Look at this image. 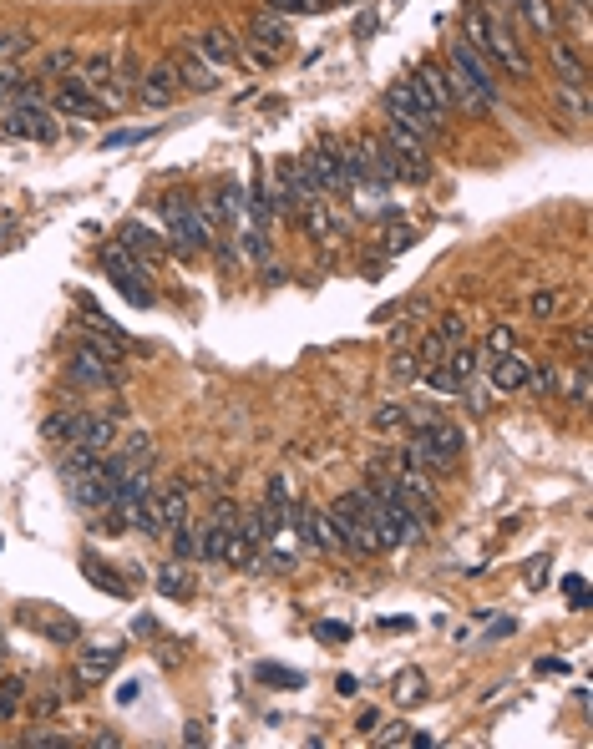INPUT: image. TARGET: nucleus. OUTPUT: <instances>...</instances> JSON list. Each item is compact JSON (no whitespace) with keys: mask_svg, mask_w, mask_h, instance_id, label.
<instances>
[{"mask_svg":"<svg viewBox=\"0 0 593 749\" xmlns=\"http://www.w3.org/2000/svg\"><path fill=\"white\" fill-rule=\"evenodd\" d=\"M325 512H330V522H335V532H340V547H355V552H365V557L381 552L376 527H370V512H365V496H360V491L335 496Z\"/></svg>","mask_w":593,"mask_h":749,"instance_id":"nucleus-4","label":"nucleus"},{"mask_svg":"<svg viewBox=\"0 0 593 749\" xmlns=\"http://www.w3.org/2000/svg\"><path fill=\"white\" fill-rule=\"evenodd\" d=\"M259 537L254 532H244V527H234L229 532V542H224V567H239V572H254L259 567Z\"/></svg>","mask_w":593,"mask_h":749,"instance_id":"nucleus-21","label":"nucleus"},{"mask_svg":"<svg viewBox=\"0 0 593 749\" xmlns=\"http://www.w3.org/2000/svg\"><path fill=\"white\" fill-rule=\"evenodd\" d=\"M168 542H173V557H178V562H198V527L178 522V527L168 532Z\"/></svg>","mask_w":593,"mask_h":749,"instance_id":"nucleus-35","label":"nucleus"},{"mask_svg":"<svg viewBox=\"0 0 593 749\" xmlns=\"http://www.w3.org/2000/svg\"><path fill=\"white\" fill-rule=\"evenodd\" d=\"M244 248H239V259H254V264H269V238L259 233V228H249L244 238H239Z\"/></svg>","mask_w":593,"mask_h":749,"instance_id":"nucleus-39","label":"nucleus"},{"mask_svg":"<svg viewBox=\"0 0 593 749\" xmlns=\"http://www.w3.org/2000/svg\"><path fill=\"white\" fill-rule=\"evenodd\" d=\"M122 71V56L117 51H92L87 61H82V81L87 87H97V81H107V76H117Z\"/></svg>","mask_w":593,"mask_h":749,"instance_id":"nucleus-30","label":"nucleus"},{"mask_svg":"<svg viewBox=\"0 0 593 749\" xmlns=\"http://www.w3.org/2000/svg\"><path fill=\"white\" fill-rule=\"evenodd\" d=\"M178 92H183V87H178L173 66H147V71L137 76V92H132V97H137L142 107H158V112H163V107L178 102Z\"/></svg>","mask_w":593,"mask_h":749,"instance_id":"nucleus-12","label":"nucleus"},{"mask_svg":"<svg viewBox=\"0 0 593 749\" xmlns=\"http://www.w3.org/2000/svg\"><path fill=\"white\" fill-rule=\"evenodd\" d=\"M269 16H310V11H325V0H264Z\"/></svg>","mask_w":593,"mask_h":749,"instance_id":"nucleus-38","label":"nucleus"},{"mask_svg":"<svg viewBox=\"0 0 593 749\" xmlns=\"http://www.w3.org/2000/svg\"><path fill=\"white\" fill-rule=\"evenodd\" d=\"M147 132H153V127H137V132H112V137H107L102 147H132V142H142Z\"/></svg>","mask_w":593,"mask_h":749,"instance_id":"nucleus-46","label":"nucleus"},{"mask_svg":"<svg viewBox=\"0 0 593 749\" xmlns=\"http://www.w3.org/2000/svg\"><path fill=\"white\" fill-rule=\"evenodd\" d=\"M122 254H127V259H147V264H158V259L168 254V248H163V238H158V233H147L142 223H127V228H122Z\"/></svg>","mask_w":593,"mask_h":749,"instance_id":"nucleus-20","label":"nucleus"},{"mask_svg":"<svg viewBox=\"0 0 593 749\" xmlns=\"http://www.w3.org/2000/svg\"><path fill=\"white\" fill-rule=\"evenodd\" d=\"M208 522H218V527H229V532H234V527L244 522V512H239V502H229V496H218V507H213V517H208Z\"/></svg>","mask_w":593,"mask_h":749,"instance_id":"nucleus-44","label":"nucleus"},{"mask_svg":"<svg viewBox=\"0 0 593 749\" xmlns=\"http://www.w3.org/2000/svg\"><path fill=\"white\" fill-rule=\"evenodd\" d=\"M512 633H517V623H512V618H502V623H492V633H487V638H512Z\"/></svg>","mask_w":593,"mask_h":749,"instance_id":"nucleus-53","label":"nucleus"},{"mask_svg":"<svg viewBox=\"0 0 593 749\" xmlns=\"http://www.w3.org/2000/svg\"><path fill=\"white\" fill-rule=\"evenodd\" d=\"M224 542H229V527L203 522L198 527V562H224Z\"/></svg>","mask_w":593,"mask_h":749,"instance_id":"nucleus-29","label":"nucleus"},{"mask_svg":"<svg viewBox=\"0 0 593 749\" xmlns=\"http://www.w3.org/2000/svg\"><path fill=\"white\" fill-rule=\"evenodd\" d=\"M112 451H117L127 466H153V456H158V451H153V436H147V431H132V436L117 441Z\"/></svg>","mask_w":593,"mask_h":749,"instance_id":"nucleus-27","label":"nucleus"},{"mask_svg":"<svg viewBox=\"0 0 593 749\" xmlns=\"http://www.w3.org/2000/svg\"><path fill=\"white\" fill-rule=\"evenodd\" d=\"M193 51L208 61V66H234L239 56H244V46H239V36L234 31H224V26H213V31H203L198 41H193Z\"/></svg>","mask_w":593,"mask_h":749,"instance_id":"nucleus-17","label":"nucleus"},{"mask_svg":"<svg viewBox=\"0 0 593 749\" xmlns=\"http://www.w3.org/2000/svg\"><path fill=\"white\" fill-rule=\"evenodd\" d=\"M6 122V132L11 137H31V142H56L61 137V122H56V112L51 107H41V87H16V102H11V112L0 117Z\"/></svg>","mask_w":593,"mask_h":749,"instance_id":"nucleus-5","label":"nucleus"},{"mask_svg":"<svg viewBox=\"0 0 593 749\" xmlns=\"http://www.w3.org/2000/svg\"><path fill=\"white\" fill-rule=\"evenodd\" d=\"M294 502H300V496H294V481H289V476H269V486H264V507L279 512V517H289Z\"/></svg>","mask_w":593,"mask_h":749,"instance_id":"nucleus-33","label":"nucleus"},{"mask_svg":"<svg viewBox=\"0 0 593 749\" xmlns=\"http://www.w3.org/2000/svg\"><path fill=\"white\" fill-rule=\"evenodd\" d=\"M386 370H391V380H396V385H411V380L421 375V360L401 350V355H391V365H386Z\"/></svg>","mask_w":593,"mask_h":749,"instance_id":"nucleus-41","label":"nucleus"},{"mask_svg":"<svg viewBox=\"0 0 593 749\" xmlns=\"http://www.w3.org/2000/svg\"><path fill=\"white\" fill-rule=\"evenodd\" d=\"M558 309H563V289H558V284H543V289L528 294V319H533V324L558 319Z\"/></svg>","mask_w":593,"mask_h":749,"instance_id":"nucleus-25","label":"nucleus"},{"mask_svg":"<svg viewBox=\"0 0 593 749\" xmlns=\"http://www.w3.org/2000/svg\"><path fill=\"white\" fill-rule=\"evenodd\" d=\"M370 426H376V431H401L406 426V400H386L376 415H370Z\"/></svg>","mask_w":593,"mask_h":749,"instance_id":"nucleus-37","label":"nucleus"},{"mask_svg":"<svg viewBox=\"0 0 593 749\" xmlns=\"http://www.w3.org/2000/svg\"><path fill=\"white\" fill-rule=\"evenodd\" d=\"M21 744H26V749H66L71 739H66V734H26Z\"/></svg>","mask_w":593,"mask_h":749,"instance_id":"nucleus-45","label":"nucleus"},{"mask_svg":"<svg viewBox=\"0 0 593 749\" xmlns=\"http://www.w3.org/2000/svg\"><path fill=\"white\" fill-rule=\"evenodd\" d=\"M426 476H452L457 466H462V451H467V436L447 421V415H436V421H426V426H416L411 431V441L401 446Z\"/></svg>","mask_w":593,"mask_h":749,"instance_id":"nucleus-3","label":"nucleus"},{"mask_svg":"<svg viewBox=\"0 0 593 749\" xmlns=\"http://www.w3.org/2000/svg\"><path fill=\"white\" fill-rule=\"evenodd\" d=\"M31 689H26V679H16V674H0V724H11L16 719V709H21V699H26Z\"/></svg>","mask_w":593,"mask_h":749,"instance_id":"nucleus-31","label":"nucleus"},{"mask_svg":"<svg viewBox=\"0 0 593 749\" xmlns=\"http://www.w3.org/2000/svg\"><path fill=\"white\" fill-rule=\"evenodd\" d=\"M153 582H158V593L163 598H193V567L188 562H163L158 572H153Z\"/></svg>","mask_w":593,"mask_h":749,"instance_id":"nucleus-22","label":"nucleus"},{"mask_svg":"<svg viewBox=\"0 0 593 749\" xmlns=\"http://www.w3.org/2000/svg\"><path fill=\"white\" fill-rule=\"evenodd\" d=\"M563 669H568L563 658H538V674H563Z\"/></svg>","mask_w":593,"mask_h":749,"instance_id":"nucleus-52","label":"nucleus"},{"mask_svg":"<svg viewBox=\"0 0 593 749\" xmlns=\"http://www.w3.org/2000/svg\"><path fill=\"white\" fill-rule=\"evenodd\" d=\"M406 739H411L406 724H386V734H376V744H406Z\"/></svg>","mask_w":593,"mask_h":749,"instance_id":"nucleus-49","label":"nucleus"},{"mask_svg":"<svg viewBox=\"0 0 593 749\" xmlns=\"http://www.w3.org/2000/svg\"><path fill=\"white\" fill-rule=\"evenodd\" d=\"M386 117L391 122H401L406 132H416V137H441L447 132V117H436L406 81H396V87H386Z\"/></svg>","mask_w":593,"mask_h":749,"instance_id":"nucleus-6","label":"nucleus"},{"mask_svg":"<svg viewBox=\"0 0 593 749\" xmlns=\"http://www.w3.org/2000/svg\"><path fill=\"white\" fill-rule=\"evenodd\" d=\"M335 694H340V699H355V694H360V679L340 674V679H335Z\"/></svg>","mask_w":593,"mask_h":749,"instance_id":"nucleus-51","label":"nucleus"},{"mask_svg":"<svg viewBox=\"0 0 593 749\" xmlns=\"http://www.w3.org/2000/svg\"><path fill=\"white\" fill-rule=\"evenodd\" d=\"M447 87H452V107L457 112H492L497 107V97H502V87H497V66L467 41V36H457L452 46H447Z\"/></svg>","mask_w":593,"mask_h":749,"instance_id":"nucleus-1","label":"nucleus"},{"mask_svg":"<svg viewBox=\"0 0 593 749\" xmlns=\"http://www.w3.org/2000/svg\"><path fill=\"white\" fill-rule=\"evenodd\" d=\"M568 340H573V355H578L573 365H588V345H593V324H588V319H578Z\"/></svg>","mask_w":593,"mask_h":749,"instance_id":"nucleus-43","label":"nucleus"},{"mask_svg":"<svg viewBox=\"0 0 593 749\" xmlns=\"http://www.w3.org/2000/svg\"><path fill=\"white\" fill-rule=\"evenodd\" d=\"M563 380H568V370L553 365V360H533V370H528V390L543 395V400H558V395H563Z\"/></svg>","mask_w":593,"mask_h":749,"instance_id":"nucleus-24","label":"nucleus"},{"mask_svg":"<svg viewBox=\"0 0 593 749\" xmlns=\"http://www.w3.org/2000/svg\"><path fill=\"white\" fill-rule=\"evenodd\" d=\"M66 491H71V502H77L82 512H107L112 507V481L107 471H87V476H66Z\"/></svg>","mask_w":593,"mask_h":749,"instance_id":"nucleus-14","label":"nucleus"},{"mask_svg":"<svg viewBox=\"0 0 593 749\" xmlns=\"http://www.w3.org/2000/svg\"><path fill=\"white\" fill-rule=\"evenodd\" d=\"M563 593L573 598V608H588V593H583V577H563Z\"/></svg>","mask_w":593,"mask_h":749,"instance_id":"nucleus-47","label":"nucleus"},{"mask_svg":"<svg viewBox=\"0 0 593 749\" xmlns=\"http://www.w3.org/2000/svg\"><path fill=\"white\" fill-rule=\"evenodd\" d=\"M376 243H381V254H406V248L416 243V228L411 223H386Z\"/></svg>","mask_w":593,"mask_h":749,"instance_id":"nucleus-34","label":"nucleus"},{"mask_svg":"<svg viewBox=\"0 0 593 749\" xmlns=\"http://www.w3.org/2000/svg\"><path fill=\"white\" fill-rule=\"evenodd\" d=\"M249 41H254V51H264V56L274 61V56H279V46L289 41L284 16H269V11H264V16H254V21H249Z\"/></svg>","mask_w":593,"mask_h":749,"instance_id":"nucleus-19","label":"nucleus"},{"mask_svg":"<svg viewBox=\"0 0 593 749\" xmlns=\"http://www.w3.org/2000/svg\"><path fill=\"white\" fill-rule=\"evenodd\" d=\"M517 11L528 16V26L538 36H558L563 31V11H558V0H517Z\"/></svg>","mask_w":593,"mask_h":749,"instance_id":"nucleus-23","label":"nucleus"},{"mask_svg":"<svg viewBox=\"0 0 593 749\" xmlns=\"http://www.w3.org/2000/svg\"><path fill=\"white\" fill-rule=\"evenodd\" d=\"M117 663H122V643H87V648H77V679L102 684V679H112Z\"/></svg>","mask_w":593,"mask_h":749,"instance_id":"nucleus-15","label":"nucleus"},{"mask_svg":"<svg viewBox=\"0 0 593 749\" xmlns=\"http://www.w3.org/2000/svg\"><path fill=\"white\" fill-rule=\"evenodd\" d=\"M46 71H77V56H71V51H51V56H46Z\"/></svg>","mask_w":593,"mask_h":749,"instance_id":"nucleus-48","label":"nucleus"},{"mask_svg":"<svg viewBox=\"0 0 593 749\" xmlns=\"http://www.w3.org/2000/svg\"><path fill=\"white\" fill-rule=\"evenodd\" d=\"M381 137H386V142H391V147H396L401 157H416V162H431V157H426V137H416V132H406L401 122H386V132H381Z\"/></svg>","mask_w":593,"mask_h":749,"instance_id":"nucleus-28","label":"nucleus"},{"mask_svg":"<svg viewBox=\"0 0 593 749\" xmlns=\"http://www.w3.org/2000/svg\"><path fill=\"white\" fill-rule=\"evenodd\" d=\"M568 11H588V0H568Z\"/></svg>","mask_w":593,"mask_h":749,"instance_id":"nucleus-56","label":"nucleus"},{"mask_svg":"<svg viewBox=\"0 0 593 749\" xmlns=\"http://www.w3.org/2000/svg\"><path fill=\"white\" fill-rule=\"evenodd\" d=\"M431 340L441 345V350H457V345H467V319L462 314H447V319H441V324H431Z\"/></svg>","mask_w":593,"mask_h":749,"instance_id":"nucleus-32","label":"nucleus"},{"mask_svg":"<svg viewBox=\"0 0 593 749\" xmlns=\"http://www.w3.org/2000/svg\"><path fill=\"white\" fill-rule=\"evenodd\" d=\"M259 679H264V684H284V689H300V684H305L294 669H279V663H259Z\"/></svg>","mask_w":593,"mask_h":749,"instance_id":"nucleus-42","label":"nucleus"},{"mask_svg":"<svg viewBox=\"0 0 593 749\" xmlns=\"http://www.w3.org/2000/svg\"><path fill=\"white\" fill-rule=\"evenodd\" d=\"M421 699H426V674H421V669H406V674L396 679V704L411 709V704H421Z\"/></svg>","mask_w":593,"mask_h":749,"instance_id":"nucleus-36","label":"nucleus"},{"mask_svg":"<svg viewBox=\"0 0 593 749\" xmlns=\"http://www.w3.org/2000/svg\"><path fill=\"white\" fill-rule=\"evenodd\" d=\"M487 380H492V390H502V395H517V390H528V370H533V360L523 355V350H502V355H487Z\"/></svg>","mask_w":593,"mask_h":749,"instance_id":"nucleus-11","label":"nucleus"},{"mask_svg":"<svg viewBox=\"0 0 593 749\" xmlns=\"http://www.w3.org/2000/svg\"><path fill=\"white\" fill-rule=\"evenodd\" d=\"M462 26H467V41L497 66V71H507V76H533V56H528V46L517 41V31L512 26H502V21H492L482 6H467V16H462Z\"/></svg>","mask_w":593,"mask_h":749,"instance_id":"nucleus-2","label":"nucleus"},{"mask_svg":"<svg viewBox=\"0 0 593 749\" xmlns=\"http://www.w3.org/2000/svg\"><path fill=\"white\" fill-rule=\"evenodd\" d=\"M153 507H158V517L168 522V532H173L178 522H188V481H183V476H173V481H158V491H153Z\"/></svg>","mask_w":593,"mask_h":749,"instance_id":"nucleus-18","label":"nucleus"},{"mask_svg":"<svg viewBox=\"0 0 593 749\" xmlns=\"http://www.w3.org/2000/svg\"><path fill=\"white\" fill-rule=\"evenodd\" d=\"M264 284H284V269H279V264H264Z\"/></svg>","mask_w":593,"mask_h":749,"instance_id":"nucleus-55","label":"nucleus"},{"mask_svg":"<svg viewBox=\"0 0 593 749\" xmlns=\"http://www.w3.org/2000/svg\"><path fill=\"white\" fill-rule=\"evenodd\" d=\"M102 269H107V279L117 284V294H122L132 309H153V289H147L142 269L122 254V248H107V254H102Z\"/></svg>","mask_w":593,"mask_h":749,"instance_id":"nucleus-9","label":"nucleus"},{"mask_svg":"<svg viewBox=\"0 0 593 749\" xmlns=\"http://www.w3.org/2000/svg\"><path fill=\"white\" fill-rule=\"evenodd\" d=\"M163 218H168V243L178 248V254L198 259V254H208V248H213V228H208L203 208L183 203V208H173V213H163Z\"/></svg>","mask_w":593,"mask_h":749,"instance_id":"nucleus-7","label":"nucleus"},{"mask_svg":"<svg viewBox=\"0 0 593 749\" xmlns=\"http://www.w3.org/2000/svg\"><path fill=\"white\" fill-rule=\"evenodd\" d=\"M487 355H502V350H517V329L512 324H492L487 329V345H482Z\"/></svg>","mask_w":593,"mask_h":749,"instance_id":"nucleus-40","label":"nucleus"},{"mask_svg":"<svg viewBox=\"0 0 593 749\" xmlns=\"http://www.w3.org/2000/svg\"><path fill=\"white\" fill-rule=\"evenodd\" d=\"M173 76H178V87H188V92H198V97H208L213 87H218V76H213V66L193 51V41L183 46V56L173 61Z\"/></svg>","mask_w":593,"mask_h":749,"instance_id":"nucleus-16","label":"nucleus"},{"mask_svg":"<svg viewBox=\"0 0 593 749\" xmlns=\"http://www.w3.org/2000/svg\"><path fill=\"white\" fill-rule=\"evenodd\" d=\"M51 102H56V117H77V122H97V117L107 112V107L97 102V92L87 87L82 76H66L61 87H56V97H51Z\"/></svg>","mask_w":593,"mask_h":749,"instance_id":"nucleus-10","label":"nucleus"},{"mask_svg":"<svg viewBox=\"0 0 593 749\" xmlns=\"http://www.w3.org/2000/svg\"><path fill=\"white\" fill-rule=\"evenodd\" d=\"M82 572H87V582H92V588H102V593H112V598H127V582H122L117 572H107V562H97L92 552L82 557Z\"/></svg>","mask_w":593,"mask_h":749,"instance_id":"nucleus-26","label":"nucleus"},{"mask_svg":"<svg viewBox=\"0 0 593 749\" xmlns=\"http://www.w3.org/2000/svg\"><path fill=\"white\" fill-rule=\"evenodd\" d=\"M320 638H330V643H345V638H350V628H345V623H320Z\"/></svg>","mask_w":593,"mask_h":749,"instance_id":"nucleus-50","label":"nucleus"},{"mask_svg":"<svg viewBox=\"0 0 593 749\" xmlns=\"http://www.w3.org/2000/svg\"><path fill=\"white\" fill-rule=\"evenodd\" d=\"M203 739H208L203 724H188V729H183V744H203Z\"/></svg>","mask_w":593,"mask_h":749,"instance_id":"nucleus-54","label":"nucleus"},{"mask_svg":"<svg viewBox=\"0 0 593 749\" xmlns=\"http://www.w3.org/2000/svg\"><path fill=\"white\" fill-rule=\"evenodd\" d=\"M406 87H411L436 117H452V112H457V107H452V87H447V66H441V61H416L411 76H406Z\"/></svg>","mask_w":593,"mask_h":749,"instance_id":"nucleus-8","label":"nucleus"},{"mask_svg":"<svg viewBox=\"0 0 593 749\" xmlns=\"http://www.w3.org/2000/svg\"><path fill=\"white\" fill-rule=\"evenodd\" d=\"M548 61H553V71H558V87H568V92H588L583 56H578V46H573V41H563V31H558V36H548Z\"/></svg>","mask_w":593,"mask_h":749,"instance_id":"nucleus-13","label":"nucleus"}]
</instances>
